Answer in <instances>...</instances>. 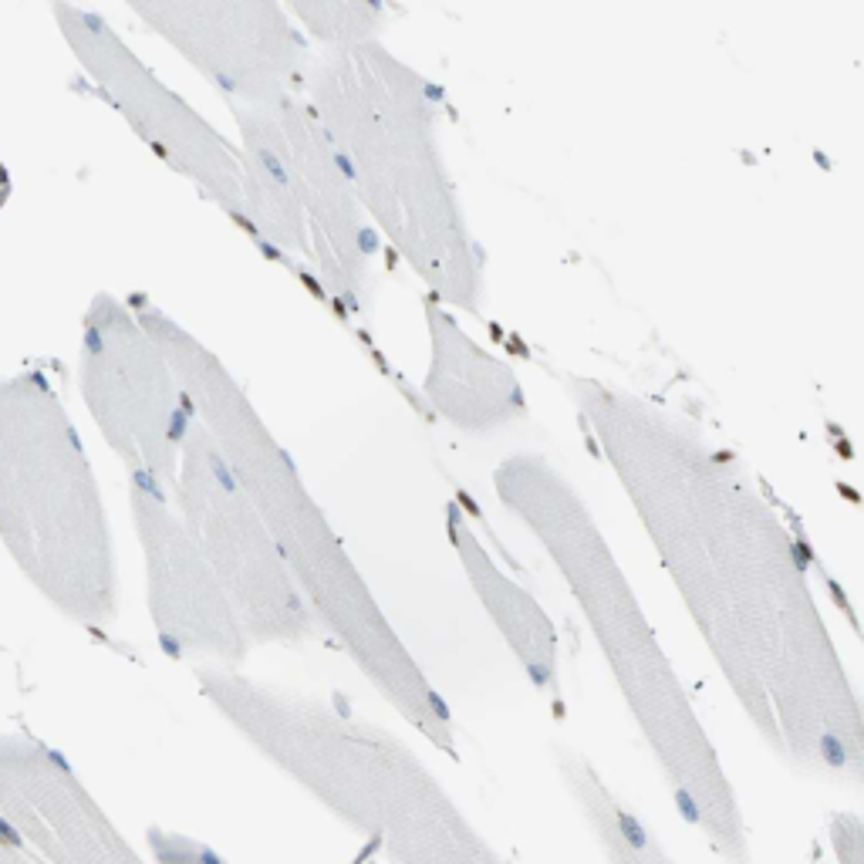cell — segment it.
Masks as SVG:
<instances>
[{
	"mask_svg": "<svg viewBox=\"0 0 864 864\" xmlns=\"http://www.w3.org/2000/svg\"><path fill=\"white\" fill-rule=\"evenodd\" d=\"M564 389L739 703L766 736L844 766L858 699L780 506L696 416L591 375Z\"/></svg>",
	"mask_w": 864,
	"mask_h": 864,
	"instance_id": "1",
	"label": "cell"
},
{
	"mask_svg": "<svg viewBox=\"0 0 864 864\" xmlns=\"http://www.w3.org/2000/svg\"><path fill=\"white\" fill-rule=\"evenodd\" d=\"M0 540L64 618L91 631L115 625L105 500L61 395L37 368L0 378Z\"/></svg>",
	"mask_w": 864,
	"mask_h": 864,
	"instance_id": "4",
	"label": "cell"
},
{
	"mask_svg": "<svg viewBox=\"0 0 864 864\" xmlns=\"http://www.w3.org/2000/svg\"><path fill=\"white\" fill-rule=\"evenodd\" d=\"M169 500L230 598L250 645H297L321 635L261 513L200 422L183 439Z\"/></svg>",
	"mask_w": 864,
	"mask_h": 864,
	"instance_id": "6",
	"label": "cell"
},
{
	"mask_svg": "<svg viewBox=\"0 0 864 864\" xmlns=\"http://www.w3.org/2000/svg\"><path fill=\"white\" fill-rule=\"evenodd\" d=\"M10 193H14V183H10V173H7V166L0 162V210L10 203Z\"/></svg>",
	"mask_w": 864,
	"mask_h": 864,
	"instance_id": "16",
	"label": "cell"
},
{
	"mask_svg": "<svg viewBox=\"0 0 864 864\" xmlns=\"http://www.w3.org/2000/svg\"><path fill=\"white\" fill-rule=\"evenodd\" d=\"M429 328V368L422 395L432 412L459 432H493L527 416V392L520 375L490 348H483L456 315L422 301Z\"/></svg>",
	"mask_w": 864,
	"mask_h": 864,
	"instance_id": "12",
	"label": "cell"
},
{
	"mask_svg": "<svg viewBox=\"0 0 864 864\" xmlns=\"http://www.w3.org/2000/svg\"><path fill=\"white\" fill-rule=\"evenodd\" d=\"M493 493L544 547L567 584L631 712L676 770L685 759L712 766L706 733L692 712L676 662L662 649L625 567L577 486L544 452H510L493 470Z\"/></svg>",
	"mask_w": 864,
	"mask_h": 864,
	"instance_id": "5",
	"label": "cell"
},
{
	"mask_svg": "<svg viewBox=\"0 0 864 864\" xmlns=\"http://www.w3.org/2000/svg\"><path fill=\"white\" fill-rule=\"evenodd\" d=\"M51 14L81 71L108 108L125 118L139 142H146L159 162L189 179L206 200L240 223L243 159L233 139H227L206 115H200L183 95H176L102 14L75 3H54Z\"/></svg>",
	"mask_w": 864,
	"mask_h": 864,
	"instance_id": "8",
	"label": "cell"
},
{
	"mask_svg": "<svg viewBox=\"0 0 864 864\" xmlns=\"http://www.w3.org/2000/svg\"><path fill=\"white\" fill-rule=\"evenodd\" d=\"M129 503L146 561V604L159 649L176 662L233 669L247 658L250 642L169 493L149 476L129 473Z\"/></svg>",
	"mask_w": 864,
	"mask_h": 864,
	"instance_id": "11",
	"label": "cell"
},
{
	"mask_svg": "<svg viewBox=\"0 0 864 864\" xmlns=\"http://www.w3.org/2000/svg\"><path fill=\"white\" fill-rule=\"evenodd\" d=\"M284 7L290 21L301 27V34L321 48L378 41L389 14L385 3H365V0H294Z\"/></svg>",
	"mask_w": 864,
	"mask_h": 864,
	"instance_id": "15",
	"label": "cell"
},
{
	"mask_svg": "<svg viewBox=\"0 0 864 864\" xmlns=\"http://www.w3.org/2000/svg\"><path fill=\"white\" fill-rule=\"evenodd\" d=\"M446 537H449L452 554L459 557V567L470 581V588L476 591L483 611L493 618L506 649L517 655V662L524 665L530 682L537 689H557L561 642H557V628L550 621L547 608L490 557L486 544L473 530L459 497L446 503Z\"/></svg>",
	"mask_w": 864,
	"mask_h": 864,
	"instance_id": "14",
	"label": "cell"
},
{
	"mask_svg": "<svg viewBox=\"0 0 864 864\" xmlns=\"http://www.w3.org/2000/svg\"><path fill=\"white\" fill-rule=\"evenodd\" d=\"M129 308L169 358L196 422L210 432L240 490L261 513L321 635H331V642L365 672L368 682L389 696L395 709L446 743L449 712L439 692L405 649L351 550L344 547L324 506L308 490L294 456L274 436L250 392L236 382L216 351L156 308L146 294H132Z\"/></svg>",
	"mask_w": 864,
	"mask_h": 864,
	"instance_id": "2",
	"label": "cell"
},
{
	"mask_svg": "<svg viewBox=\"0 0 864 864\" xmlns=\"http://www.w3.org/2000/svg\"><path fill=\"white\" fill-rule=\"evenodd\" d=\"M270 115L281 129L290 183L308 227L311 290L344 321L365 317L368 284L385 243L304 95L281 98L270 105Z\"/></svg>",
	"mask_w": 864,
	"mask_h": 864,
	"instance_id": "10",
	"label": "cell"
},
{
	"mask_svg": "<svg viewBox=\"0 0 864 864\" xmlns=\"http://www.w3.org/2000/svg\"><path fill=\"white\" fill-rule=\"evenodd\" d=\"M240 132V159H243V210L240 227L250 240L270 254V261L284 263L301 274L311 288V243L301 216V203L290 183L288 159L281 146V129L270 108L227 105Z\"/></svg>",
	"mask_w": 864,
	"mask_h": 864,
	"instance_id": "13",
	"label": "cell"
},
{
	"mask_svg": "<svg viewBox=\"0 0 864 864\" xmlns=\"http://www.w3.org/2000/svg\"><path fill=\"white\" fill-rule=\"evenodd\" d=\"M129 7L227 105L270 108L304 88L315 44L277 0H132Z\"/></svg>",
	"mask_w": 864,
	"mask_h": 864,
	"instance_id": "9",
	"label": "cell"
},
{
	"mask_svg": "<svg viewBox=\"0 0 864 864\" xmlns=\"http://www.w3.org/2000/svg\"><path fill=\"white\" fill-rule=\"evenodd\" d=\"M301 95L382 243L429 288L425 297L449 311L483 315L486 254L446 162L443 88L378 37L315 51Z\"/></svg>",
	"mask_w": 864,
	"mask_h": 864,
	"instance_id": "3",
	"label": "cell"
},
{
	"mask_svg": "<svg viewBox=\"0 0 864 864\" xmlns=\"http://www.w3.org/2000/svg\"><path fill=\"white\" fill-rule=\"evenodd\" d=\"M78 389L108 449L129 473L173 490L193 405L169 358L142 328L129 301L95 294L81 317Z\"/></svg>",
	"mask_w": 864,
	"mask_h": 864,
	"instance_id": "7",
	"label": "cell"
}]
</instances>
